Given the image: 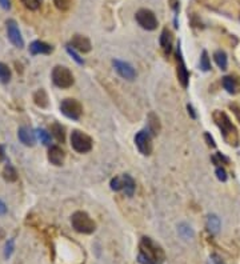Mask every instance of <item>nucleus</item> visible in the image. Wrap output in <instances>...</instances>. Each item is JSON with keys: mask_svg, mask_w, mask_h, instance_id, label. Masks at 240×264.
I'll use <instances>...</instances> for the list:
<instances>
[{"mask_svg": "<svg viewBox=\"0 0 240 264\" xmlns=\"http://www.w3.org/2000/svg\"><path fill=\"white\" fill-rule=\"evenodd\" d=\"M137 260L140 264H163L165 260L164 250L148 236H143L139 244Z\"/></svg>", "mask_w": 240, "mask_h": 264, "instance_id": "1", "label": "nucleus"}, {"mask_svg": "<svg viewBox=\"0 0 240 264\" xmlns=\"http://www.w3.org/2000/svg\"><path fill=\"white\" fill-rule=\"evenodd\" d=\"M213 120L216 123L217 127L220 128L221 136L224 139V142L232 147L239 146V133H238V130L234 126V123L228 118V115L226 112L216 111L213 113Z\"/></svg>", "mask_w": 240, "mask_h": 264, "instance_id": "2", "label": "nucleus"}, {"mask_svg": "<svg viewBox=\"0 0 240 264\" xmlns=\"http://www.w3.org/2000/svg\"><path fill=\"white\" fill-rule=\"evenodd\" d=\"M71 224L76 232L85 234V235H90L96 230V223L84 211H76L71 217Z\"/></svg>", "mask_w": 240, "mask_h": 264, "instance_id": "3", "label": "nucleus"}, {"mask_svg": "<svg viewBox=\"0 0 240 264\" xmlns=\"http://www.w3.org/2000/svg\"><path fill=\"white\" fill-rule=\"evenodd\" d=\"M71 146L79 154H85L92 150V139L87 133L75 130L71 133Z\"/></svg>", "mask_w": 240, "mask_h": 264, "instance_id": "4", "label": "nucleus"}, {"mask_svg": "<svg viewBox=\"0 0 240 264\" xmlns=\"http://www.w3.org/2000/svg\"><path fill=\"white\" fill-rule=\"evenodd\" d=\"M52 81L59 88H70L74 84V75L67 67L57 66L52 71Z\"/></svg>", "mask_w": 240, "mask_h": 264, "instance_id": "5", "label": "nucleus"}, {"mask_svg": "<svg viewBox=\"0 0 240 264\" xmlns=\"http://www.w3.org/2000/svg\"><path fill=\"white\" fill-rule=\"evenodd\" d=\"M60 111L68 119L79 120L83 113V107L76 99H64L60 104Z\"/></svg>", "mask_w": 240, "mask_h": 264, "instance_id": "6", "label": "nucleus"}, {"mask_svg": "<svg viewBox=\"0 0 240 264\" xmlns=\"http://www.w3.org/2000/svg\"><path fill=\"white\" fill-rule=\"evenodd\" d=\"M136 22L140 26L141 28L147 29V31H154L158 28V19H156L155 14L151 10L147 8H141L136 12Z\"/></svg>", "mask_w": 240, "mask_h": 264, "instance_id": "7", "label": "nucleus"}, {"mask_svg": "<svg viewBox=\"0 0 240 264\" xmlns=\"http://www.w3.org/2000/svg\"><path fill=\"white\" fill-rule=\"evenodd\" d=\"M135 144H136L137 150L143 155H151L152 152V139L148 131H140L137 132L135 136Z\"/></svg>", "mask_w": 240, "mask_h": 264, "instance_id": "8", "label": "nucleus"}, {"mask_svg": "<svg viewBox=\"0 0 240 264\" xmlns=\"http://www.w3.org/2000/svg\"><path fill=\"white\" fill-rule=\"evenodd\" d=\"M7 33H8V39L10 42L14 44L15 47L23 48L24 47V40L22 38V33L19 31L18 23L14 19L7 20Z\"/></svg>", "mask_w": 240, "mask_h": 264, "instance_id": "9", "label": "nucleus"}, {"mask_svg": "<svg viewBox=\"0 0 240 264\" xmlns=\"http://www.w3.org/2000/svg\"><path fill=\"white\" fill-rule=\"evenodd\" d=\"M113 67H115V70L118 72L119 75L122 76L123 79H126V80H133L135 78H136V71H135V68L127 63V61H122V60H113Z\"/></svg>", "mask_w": 240, "mask_h": 264, "instance_id": "10", "label": "nucleus"}, {"mask_svg": "<svg viewBox=\"0 0 240 264\" xmlns=\"http://www.w3.org/2000/svg\"><path fill=\"white\" fill-rule=\"evenodd\" d=\"M176 56H178V79H179L180 84L183 85L184 88H187V87H188V81H189V72H188V70H187V67H186V63H184L180 46L178 47Z\"/></svg>", "mask_w": 240, "mask_h": 264, "instance_id": "11", "label": "nucleus"}, {"mask_svg": "<svg viewBox=\"0 0 240 264\" xmlns=\"http://www.w3.org/2000/svg\"><path fill=\"white\" fill-rule=\"evenodd\" d=\"M70 46L76 51L83 52V53H87V52L91 51L90 39L87 36H83V35H74L72 39H71Z\"/></svg>", "mask_w": 240, "mask_h": 264, "instance_id": "12", "label": "nucleus"}, {"mask_svg": "<svg viewBox=\"0 0 240 264\" xmlns=\"http://www.w3.org/2000/svg\"><path fill=\"white\" fill-rule=\"evenodd\" d=\"M64 158H66V154L61 150L60 147L53 146L50 148L48 151V160L51 161L53 165H61L64 163Z\"/></svg>", "mask_w": 240, "mask_h": 264, "instance_id": "13", "label": "nucleus"}, {"mask_svg": "<svg viewBox=\"0 0 240 264\" xmlns=\"http://www.w3.org/2000/svg\"><path fill=\"white\" fill-rule=\"evenodd\" d=\"M53 48L47 44V43L40 42V40H35V42L31 43L29 46V51L32 55H40V53H51Z\"/></svg>", "mask_w": 240, "mask_h": 264, "instance_id": "14", "label": "nucleus"}, {"mask_svg": "<svg viewBox=\"0 0 240 264\" xmlns=\"http://www.w3.org/2000/svg\"><path fill=\"white\" fill-rule=\"evenodd\" d=\"M206 226H207V230L210 234H212V235H216V234H219V231H220V226H221L220 219H219V216L215 215V213H211V215H208L207 216Z\"/></svg>", "mask_w": 240, "mask_h": 264, "instance_id": "15", "label": "nucleus"}, {"mask_svg": "<svg viewBox=\"0 0 240 264\" xmlns=\"http://www.w3.org/2000/svg\"><path fill=\"white\" fill-rule=\"evenodd\" d=\"M18 136H19L20 142L26 144V146H33L35 144V135L33 132L27 127L19 128V132H18Z\"/></svg>", "mask_w": 240, "mask_h": 264, "instance_id": "16", "label": "nucleus"}, {"mask_svg": "<svg viewBox=\"0 0 240 264\" xmlns=\"http://www.w3.org/2000/svg\"><path fill=\"white\" fill-rule=\"evenodd\" d=\"M160 46L163 48V51L168 55L172 50V35L167 28L163 29V32L160 35Z\"/></svg>", "mask_w": 240, "mask_h": 264, "instance_id": "17", "label": "nucleus"}, {"mask_svg": "<svg viewBox=\"0 0 240 264\" xmlns=\"http://www.w3.org/2000/svg\"><path fill=\"white\" fill-rule=\"evenodd\" d=\"M123 191L127 196H132L135 193V188H136V184H135V180L132 179L131 176L128 174L123 175Z\"/></svg>", "mask_w": 240, "mask_h": 264, "instance_id": "18", "label": "nucleus"}, {"mask_svg": "<svg viewBox=\"0 0 240 264\" xmlns=\"http://www.w3.org/2000/svg\"><path fill=\"white\" fill-rule=\"evenodd\" d=\"M223 87L228 94H236L238 92V87L239 83L236 80L234 76H224L223 78Z\"/></svg>", "mask_w": 240, "mask_h": 264, "instance_id": "19", "label": "nucleus"}, {"mask_svg": "<svg viewBox=\"0 0 240 264\" xmlns=\"http://www.w3.org/2000/svg\"><path fill=\"white\" fill-rule=\"evenodd\" d=\"M33 100H35V104L40 108H46L48 106V96L44 90L36 91L35 95H33Z\"/></svg>", "mask_w": 240, "mask_h": 264, "instance_id": "20", "label": "nucleus"}, {"mask_svg": "<svg viewBox=\"0 0 240 264\" xmlns=\"http://www.w3.org/2000/svg\"><path fill=\"white\" fill-rule=\"evenodd\" d=\"M51 133L59 143H64L66 140V132H64V127H61V124H57V123L52 124Z\"/></svg>", "mask_w": 240, "mask_h": 264, "instance_id": "21", "label": "nucleus"}, {"mask_svg": "<svg viewBox=\"0 0 240 264\" xmlns=\"http://www.w3.org/2000/svg\"><path fill=\"white\" fill-rule=\"evenodd\" d=\"M213 59H215L217 67H219L220 70H227V66H228V59H227L226 52L219 50V51H216L215 53H213Z\"/></svg>", "mask_w": 240, "mask_h": 264, "instance_id": "22", "label": "nucleus"}, {"mask_svg": "<svg viewBox=\"0 0 240 264\" xmlns=\"http://www.w3.org/2000/svg\"><path fill=\"white\" fill-rule=\"evenodd\" d=\"M148 127H150V131L154 133V135H158L160 131V123L159 118L156 116L155 113L151 112L148 115Z\"/></svg>", "mask_w": 240, "mask_h": 264, "instance_id": "23", "label": "nucleus"}, {"mask_svg": "<svg viewBox=\"0 0 240 264\" xmlns=\"http://www.w3.org/2000/svg\"><path fill=\"white\" fill-rule=\"evenodd\" d=\"M178 230H179V235L182 236L183 239H186V240H188V239H192L193 238V230L187 223H180Z\"/></svg>", "mask_w": 240, "mask_h": 264, "instance_id": "24", "label": "nucleus"}, {"mask_svg": "<svg viewBox=\"0 0 240 264\" xmlns=\"http://www.w3.org/2000/svg\"><path fill=\"white\" fill-rule=\"evenodd\" d=\"M3 176H4V179L7 182H15V180L18 179V172L15 170L12 165H5L4 171H3Z\"/></svg>", "mask_w": 240, "mask_h": 264, "instance_id": "25", "label": "nucleus"}, {"mask_svg": "<svg viewBox=\"0 0 240 264\" xmlns=\"http://www.w3.org/2000/svg\"><path fill=\"white\" fill-rule=\"evenodd\" d=\"M11 79V71L8 66H5L4 63H0V81L1 83H8Z\"/></svg>", "mask_w": 240, "mask_h": 264, "instance_id": "26", "label": "nucleus"}, {"mask_svg": "<svg viewBox=\"0 0 240 264\" xmlns=\"http://www.w3.org/2000/svg\"><path fill=\"white\" fill-rule=\"evenodd\" d=\"M20 1L29 11H36L42 4V0H20Z\"/></svg>", "mask_w": 240, "mask_h": 264, "instance_id": "27", "label": "nucleus"}, {"mask_svg": "<svg viewBox=\"0 0 240 264\" xmlns=\"http://www.w3.org/2000/svg\"><path fill=\"white\" fill-rule=\"evenodd\" d=\"M200 68H202L203 71H210V70H211V61H210L207 51L202 52V57H200Z\"/></svg>", "mask_w": 240, "mask_h": 264, "instance_id": "28", "label": "nucleus"}, {"mask_svg": "<svg viewBox=\"0 0 240 264\" xmlns=\"http://www.w3.org/2000/svg\"><path fill=\"white\" fill-rule=\"evenodd\" d=\"M36 135H38L40 142H42L44 146H48V144L51 143V135H50L46 130H38V131H36Z\"/></svg>", "mask_w": 240, "mask_h": 264, "instance_id": "29", "label": "nucleus"}, {"mask_svg": "<svg viewBox=\"0 0 240 264\" xmlns=\"http://www.w3.org/2000/svg\"><path fill=\"white\" fill-rule=\"evenodd\" d=\"M53 4H55V7H56L57 10L67 11L70 8L71 0H53Z\"/></svg>", "mask_w": 240, "mask_h": 264, "instance_id": "30", "label": "nucleus"}, {"mask_svg": "<svg viewBox=\"0 0 240 264\" xmlns=\"http://www.w3.org/2000/svg\"><path fill=\"white\" fill-rule=\"evenodd\" d=\"M111 188L113 189V191H120V189H123V179L122 176L120 178H113L112 180H111Z\"/></svg>", "mask_w": 240, "mask_h": 264, "instance_id": "31", "label": "nucleus"}, {"mask_svg": "<svg viewBox=\"0 0 240 264\" xmlns=\"http://www.w3.org/2000/svg\"><path fill=\"white\" fill-rule=\"evenodd\" d=\"M67 52L70 53L71 56L74 57V60H75L76 63H78V64H83V63H84V61H83V59H81V57H80L79 55L76 53L75 50H74V48L71 47V46H67Z\"/></svg>", "mask_w": 240, "mask_h": 264, "instance_id": "32", "label": "nucleus"}, {"mask_svg": "<svg viewBox=\"0 0 240 264\" xmlns=\"http://www.w3.org/2000/svg\"><path fill=\"white\" fill-rule=\"evenodd\" d=\"M14 252V240H10L7 244H5V250H4V256L5 259H8L11 255Z\"/></svg>", "mask_w": 240, "mask_h": 264, "instance_id": "33", "label": "nucleus"}, {"mask_svg": "<svg viewBox=\"0 0 240 264\" xmlns=\"http://www.w3.org/2000/svg\"><path fill=\"white\" fill-rule=\"evenodd\" d=\"M216 176L217 179L220 180V182H226L227 180V172L224 168H221V167H217L216 168Z\"/></svg>", "mask_w": 240, "mask_h": 264, "instance_id": "34", "label": "nucleus"}, {"mask_svg": "<svg viewBox=\"0 0 240 264\" xmlns=\"http://www.w3.org/2000/svg\"><path fill=\"white\" fill-rule=\"evenodd\" d=\"M211 262H212V264H226V262L221 259V256H219L217 254L211 255Z\"/></svg>", "mask_w": 240, "mask_h": 264, "instance_id": "35", "label": "nucleus"}, {"mask_svg": "<svg viewBox=\"0 0 240 264\" xmlns=\"http://www.w3.org/2000/svg\"><path fill=\"white\" fill-rule=\"evenodd\" d=\"M204 137H206V140H207L208 146L212 147V148L216 146V144H215V140H213V137H212L210 133H204Z\"/></svg>", "mask_w": 240, "mask_h": 264, "instance_id": "36", "label": "nucleus"}, {"mask_svg": "<svg viewBox=\"0 0 240 264\" xmlns=\"http://www.w3.org/2000/svg\"><path fill=\"white\" fill-rule=\"evenodd\" d=\"M0 5L4 8V10H10L11 8V3L10 0H0Z\"/></svg>", "mask_w": 240, "mask_h": 264, "instance_id": "37", "label": "nucleus"}, {"mask_svg": "<svg viewBox=\"0 0 240 264\" xmlns=\"http://www.w3.org/2000/svg\"><path fill=\"white\" fill-rule=\"evenodd\" d=\"M7 212V207H5V204L0 200V215H4Z\"/></svg>", "mask_w": 240, "mask_h": 264, "instance_id": "38", "label": "nucleus"}, {"mask_svg": "<svg viewBox=\"0 0 240 264\" xmlns=\"http://www.w3.org/2000/svg\"><path fill=\"white\" fill-rule=\"evenodd\" d=\"M187 108H188V113H191V118H192V119L196 118V113L193 112V108H192V107H191V106H189V104H188V106H187Z\"/></svg>", "mask_w": 240, "mask_h": 264, "instance_id": "39", "label": "nucleus"}, {"mask_svg": "<svg viewBox=\"0 0 240 264\" xmlns=\"http://www.w3.org/2000/svg\"><path fill=\"white\" fill-rule=\"evenodd\" d=\"M4 159V151H3V148H1V146H0V161Z\"/></svg>", "mask_w": 240, "mask_h": 264, "instance_id": "40", "label": "nucleus"}]
</instances>
